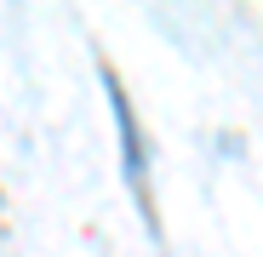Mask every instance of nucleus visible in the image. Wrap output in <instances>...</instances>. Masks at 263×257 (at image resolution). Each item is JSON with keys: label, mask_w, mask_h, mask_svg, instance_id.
<instances>
[{"label": "nucleus", "mask_w": 263, "mask_h": 257, "mask_svg": "<svg viewBox=\"0 0 263 257\" xmlns=\"http://www.w3.org/2000/svg\"><path fill=\"white\" fill-rule=\"evenodd\" d=\"M103 86H109V103H115V126H120V149H126V177H132V189H138L143 211H149V189H143V132H138V120H132V103H126L120 80H115L109 69H103Z\"/></svg>", "instance_id": "nucleus-1"}]
</instances>
